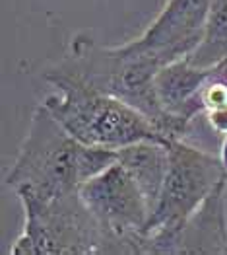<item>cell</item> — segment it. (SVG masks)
<instances>
[{"label": "cell", "instance_id": "4fadbf2b", "mask_svg": "<svg viewBox=\"0 0 227 255\" xmlns=\"http://www.w3.org/2000/svg\"><path fill=\"white\" fill-rule=\"evenodd\" d=\"M212 74H214L218 80H222V82L227 84V61L220 63L218 66H214V68H212Z\"/></svg>", "mask_w": 227, "mask_h": 255}, {"label": "cell", "instance_id": "52a82bcc", "mask_svg": "<svg viewBox=\"0 0 227 255\" xmlns=\"http://www.w3.org/2000/svg\"><path fill=\"white\" fill-rule=\"evenodd\" d=\"M210 0H167L144 33L126 45L155 59L161 66L188 57L200 43Z\"/></svg>", "mask_w": 227, "mask_h": 255}, {"label": "cell", "instance_id": "277c9868", "mask_svg": "<svg viewBox=\"0 0 227 255\" xmlns=\"http://www.w3.org/2000/svg\"><path fill=\"white\" fill-rule=\"evenodd\" d=\"M169 166L155 209L146 224L142 255H173V244L186 218L194 213L212 189L227 179L220 156L169 140Z\"/></svg>", "mask_w": 227, "mask_h": 255}, {"label": "cell", "instance_id": "ba28073f", "mask_svg": "<svg viewBox=\"0 0 227 255\" xmlns=\"http://www.w3.org/2000/svg\"><path fill=\"white\" fill-rule=\"evenodd\" d=\"M173 255H227V179L186 218L175 238Z\"/></svg>", "mask_w": 227, "mask_h": 255}, {"label": "cell", "instance_id": "7a4b0ae2", "mask_svg": "<svg viewBox=\"0 0 227 255\" xmlns=\"http://www.w3.org/2000/svg\"><path fill=\"white\" fill-rule=\"evenodd\" d=\"M55 68L136 107L165 140L183 138L190 127L169 115L157 100L155 76L163 66L144 53L132 51L126 43L99 47L93 41L76 39L72 43V53Z\"/></svg>", "mask_w": 227, "mask_h": 255}, {"label": "cell", "instance_id": "5b68a950", "mask_svg": "<svg viewBox=\"0 0 227 255\" xmlns=\"http://www.w3.org/2000/svg\"><path fill=\"white\" fill-rule=\"evenodd\" d=\"M23 228L12 255H107V240L80 189L53 201L20 199Z\"/></svg>", "mask_w": 227, "mask_h": 255}, {"label": "cell", "instance_id": "8992f818", "mask_svg": "<svg viewBox=\"0 0 227 255\" xmlns=\"http://www.w3.org/2000/svg\"><path fill=\"white\" fill-rule=\"evenodd\" d=\"M80 197L107 240V255H142L150 207L130 173L119 162L80 185Z\"/></svg>", "mask_w": 227, "mask_h": 255}, {"label": "cell", "instance_id": "30bf717a", "mask_svg": "<svg viewBox=\"0 0 227 255\" xmlns=\"http://www.w3.org/2000/svg\"><path fill=\"white\" fill-rule=\"evenodd\" d=\"M169 142L163 140H138L128 146L115 150L117 162L130 173L144 195L150 207V216L155 209L163 187L169 166Z\"/></svg>", "mask_w": 227, "mask_h": 255}, {"label": "cell", "instance_id": "3957f363", "mask_svg": "<svg viewBox=\"0 0 227 255\" xmlns=\"http://www.w3.org/2000/svg\"><path fill=\"white\" fill-rule=\"evenodd\" d=\"M45 80L57 90L43 100L45 107L83 144L119 150L138 140L169 142L142 111L123 100L99 92L57 68H51Z\"/></svg>", "mask_w": 227, "mask_h": 255}, {"label": "cell", "instance_id": "9c48e42d", "mask_svg": "<svg viewBox=\"0 0 227 255\" xmlns=\"http://www.w3.org/2000/svg\"><path fill=\"white\" fill-rule=\"evenodd\" d=\"M210 68H198L186 59L163 66L155 76V94L169 115L192 123L202 113L200 92L206 84Z\"/></svg>", "mask_w": 227, "mask_h": 255}, {"label": "cell", "instance_id": "5bb4252c", "mask_svg": "<svg viewBox=\"0 0 227 255\" xmlns=\"http://www.w3.org/2000/svg\"><path fill=\"white\" fill-rule=\"evenodd\" d=\"M220 160L224 164V168L227 171V136H224V144H222V152H220Z\"/></svg>", "mask_w": 227, "mask_h": 255}, {"label": "cell", "instance_id": "6da1fadb", "mask_svg": "<svg viewBox=\"0 0 227 255\" xmlns=\"http://www.w3.org/2000/svg\"><path fill=\"white\" fill-rule=\"evenodd\" d=\"M115 162V150L95 148L76 140L41 102L6 173V185L18 199L53 201L78 191L89 177Z\"/></svg>", "mask_w": 227, "mask_h": 255}, {"label": "cell", "instance_id": "7c38bea8", "mask_svg": "<svg viewBox=\"0 0 227 255\" xmlns=\"http://www.w3.org/2000/svg\"><path fill=\"white\" fill-rule=\"evenodd\" d=\"M204 115H206L212 130H216V132L222 134V136H227V106L208 109Z\"/></svg>", "mask_w": 227, "mask_h": 255}, {"label": "cell", "instance_id": "8fae6325", "mask_svg": "<svg viewBox=\"0 0 227 255\" xmlns=\"http://www.w3.org/2000/svg\"><path fill=\"white\" fill-rule=\"evenodd\" d=\"M185 59L198 68H214L227 61V0H210L202 39Z\"/></svg>", "mask_w": 227, "mask_h": 255}]
</instances>
